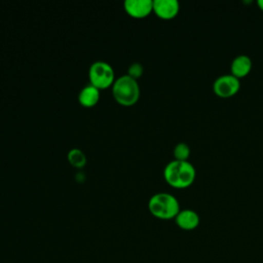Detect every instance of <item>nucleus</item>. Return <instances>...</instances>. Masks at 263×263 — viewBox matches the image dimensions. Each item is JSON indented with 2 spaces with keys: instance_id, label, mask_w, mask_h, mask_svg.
Returning a JSON list of instances; mask_svg holds the SVG:
<instances>
[{
  "instance_id": "nucleus-8",
  "label": "nucleus",
  "mask_w": 263,
  "mask_h": 263,
  "mask_svg": "<svg viewBox=\"0 0 263 263\" xmlns=\"http://www.w3.org/2000/svg\"><path fill=\"white\" fill-rule=\"evenodd\" d=\"M175 221L179 228L189 231L197 228V226L199 225L200 219L198 214L195 211L185 209V210H180V212L175 218Z\"/></svg>"
},
{
  "instance_id": "nucleus-6",
  "label": "nucleus",
  "mask_w": 263,
  "mask_h": 263,
  "mask_svg": "<svg viewBox=\"0 0 263 263\" xmlns=\"http://www.w3.org/2000/svg\"><path fill=\"white\" fill-rule=\"evenodd\" d=\"M124 10L128 15L135 18H143L153 11L152 0H125L123 2Z\"/></svg>"
},
{
  "instance_id": "nucleus-11",
  "label": "nucleus",
  "mask_w": 263,
  "mask_h": 263,
  "mask_svg": "<svg viewBox=\"0 0 263 263\" xmlns=\"http://www.w3.org/2000/svg\"><path fill=\"white\" fill-rule=\"evenodd\" d=\"M68 160L75 167H83L86 163V156L84 152L78 148H73L68 152Z\"/></svg>"
},
{
  "instance_id": "nucleus-4",
  "label": "nucleus",
  "mask_w": 263,
  "mask_h": 263,
  "mask_svg": "<svg viewBox=\"0 0 263 263\" xmlns=\"http://www.w3.org/2000/svg\"><path fill=\"white\" fill-rule=\"evenodd\" d=\"M88 78L90 84L99 89H104L112 86V84L114 83V70L112 66L107 62L96 61L89 67Z\"/></svg>"
},
{
  "instance_id": "nucleus-14",
  "label": "nucleus",
  "mask_w": 263,
  "mask_h": 263,
  "mask_svg": "<svg viewBox=\"0 0 263 263\" xmlns=\"http://www.w3.org/2000/svg\"><path fill=\"white\" fill-rule=\"evenodd\" d=\"M257 6L259 7L260 10L263 11V0H258V1H257Z\"/></svg>"
},
{
  "instance_id": "nucleus-2",
  "label": "nucleus",
  "mask_w": 263,
  "mask_h": 263,
  "mask_svg": "<svg viewBox=\"0 0 263 263\" xmlns=\"http://www.w3.org/2000/svg\"><path fill=\"white\" fill-rule=\"evenodd\" d=\"M148 209L154 217L161 220H170L176 218L180 212V204L173 194L158 192L150 197Z\"/></svg>"
},
{
  "instance_id": "nucleus-5",
  "label": "nucleus",
  "mask_w": 263,
  "mask_h": 263,
  "mask_svg": "<svg viewBox=\"0 0 263 263\" xmlns=\"http://www.w3.org/2000/svg\"><path fill=\"white\" fill-rule=\"evenodd\" d=\"M240 88V81L231 74L219 76L213 83V91L216 96L227 99L238 92Z\"/></svg>"
},
{
  "instance_id": "nucleus-3",
  "label": "nucleus",
  "mask_w": 263,
  "mask_h": 263,
  "mask_svg": "<svg viewBox=\"0 0 263 263\" xmlns=\"http://www.w3.org/2000/svg\"><path fill=\"white\" fill-rule=\"evenodd\" d=\"M112 93L117 103L123 106H132L140 98V85L137 79L124 74L115 79L112 84Z\"/></svg>"
},
{
  "instance_id": "nucleus-7",
  "label": "nucleus",
  "mask_w": 263,
  "mask_h": 263,
  "mask_svg": "<svg viewBox=\"0 0 263 263\" xmlns=\"http://www.w3.org/2000/svg\"><path fill=\"white\" fill-rule=\"evenodd\" d=\"M180 3L177 0H153V12L161 20H172L177 16Z\"/></svg>"
},
{
  "instance_id": "nucleus-10",
  "label": "nucleus",
  "mask_w": 263,
  "mask_h": 263,
  "mask_svg": "<svg viewBox=\"0 0 263 263\" xmlns=\"http://www.w3.org/2000/svg\"><path fill=\"white\" fill-rule=\"evenodd\" d=\"M100 99V89L93 86L92 84H87L81 88L78 93V101L84 107L95 106Z\"/></svg>"
},
{
  "instance_id": "nucleus-12",
  "label": "nucleus",
  "mask_w": 263,
  "mask_h": 263,
  "mask_svg": "<svg viewBox=\"0 0 263 263\" xmlns=\"http://www.w3.org/2000/svg\"><path fill=\"white\" fill-rule=\"evenodd\" d=\"M190 147L186 143H178L173 150V154L176 160L187 161L190 156Z\"/></svg>"
},
{
  "instance_id": "nucleus-1",
  "label": "nucleus",
  "mask_w": 263,
  "mask_h": 263,
  "mask_svg": "<svg viewBox=\"0 0 263 263\" xmlns=\"http://www.w3.org/2000/svg\"><path fill=\"white\" fill-rule=\"evenodd\" d=\"M163 177L165 182L178 189H183L191 186L195 180V167L190 161L172 160L163 170Z\"/></svg>"
},
{
  "instance_id": "nucleus-9",
  "label": "nucleus",
  "mask_w": 263,
  "mask_h": 263,
  "mask_svg": "<svg viewBox=\"0 0 263 263\" xmlns=\"http://www.w3.org/2000/svg\"><path fill=\"white\" fill-rule=\"evenodd\" d=\"M252 70V61L246 54H239L235 57L230 65V72L231 75L236 77L237 79L243 78Z\"/></svg>"
},
{
  "instance_id": "nucleus-13",
  "label": "nucleus",
  "mask_w": 263,
  "mask_h": 263,
  "mask_svg": "<svg viewBox=\"0 0 263 263\" xmlns=\"http://www.w3.org/2000/svg\"><path fill=\"white\" fill-rule=\"evenodd\" d=\"M143 71H144V68H143L142 64L138 63V62H134L129 65V67L127 69V75L133 77L134 79H138L139 77L142 76Z\"/></svg>"
}]
</instances>
